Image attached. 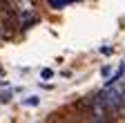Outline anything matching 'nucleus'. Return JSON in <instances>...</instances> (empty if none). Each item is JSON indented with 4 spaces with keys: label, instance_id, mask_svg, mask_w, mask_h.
Here are the masks:
<instances>
[{
    "label": "nucleus",
    "instance_id": "nucleus-1",
    "mask_svg": "<svg viewBox=\"0 0 125 123\" xmlns=\"http://www.w3.org/2000/svg\"><path fill=\"white\" fill-rule=\"evenodd\" d=\"M7 2H9L20 29H29L34 22H38V9H36L34 0H7Z\"/></svg>",
    "mask_w": 125,
    "mask_h": 123
},
{
    "label": "nucleus",
    "instance_id": "nucleus-2",
    "mask_svg": "<svg viewBox=\"0 0 125 123\" xmlns=\"http://www.w3.org/2000/svg\"><path fill=\"white\" fill-rule=\"evenodd\" d=\"M98 99L107 105V110L109 112H121L123 107H125V83H109L101 94H98Z\"/></svg>",
    "mask_w": 125,
    "mask_h": 123
},
{
    "label": "nucleus",
    "instance_id": "nucleus-3",
    "mask_svg": "<svg viewBox=\"0 0 125 123\" xmlns=\"http://www.w3.org/2000/svg\"><path fill=\"white\" fill-rule=\"evenodd\" d=\"M74 2H78V0H47V5L52 9H65V7L74 5Z\"/></svg>",
    "mask_w": 125,
    "mask_h": 123
},
{
    "label": "nucleus",
    "instance_id": "nucleus-4",
    "mask_svg": "<svg viewBox=\"0 0 125 123\" xmlns=\"http://www.w3.org/2000/svg\"><path fill=\"white\" fill-rule=\"evenodd\" d=\"M52 74H54L52 69H42V78H52Z\"/></svg>",
    "mask_w": 125,
    "mask_h": 123
}]
</instances>
